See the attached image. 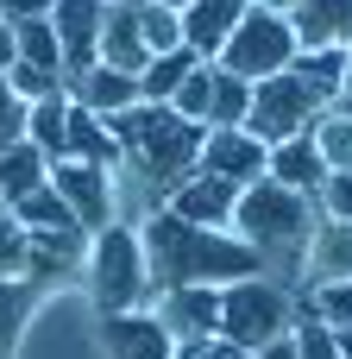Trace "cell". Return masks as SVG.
<instances>
[{
	"mask_svg": "<svg viewBox=\"0 0 352 359\" xmlns=\"http://www.w3.org/2000/svg\"><path fill=\"white\" fill-rule=\"evenodd\" d=\"M13 63H31V69L63 76V50H57L50 19H19V25H13Z\"/></svg>",
	"mask_w": 352,
	"mask_h": 359,
	"instance_id": "d4e9b609",
	"label": "cell"
},
{
	"mask_svg": "<svg viewBox=\"0 0 352 359\" xmlns=\"http://www.w3.org/2000/svg\"><path fill=\"white\" fill-rule=\"evenodd\" d=\"M6 215H13V221H19L25 233H69V227H82V221H76V215L63 208V196L50 189V177H44V183H38L31 196H19V202H13Z\"/></svg>",
	"mask_w": 352,
	"mask_h": 359,
	"instance_id": "44dd1931",
	"label": "cell"
},
{
	"mask_svg": "<svg viewBox=\"0 0 352 359\" xmlns=\"http://www.w3.org/2000/svg\"><path fill=\"white\" fill-rule=\"evenodd\" d=\"M25 271H31V233L13 215H0V278H25Z\"/></svg>",
	"mask_w": 352,
	"mask_h": 359,
	"instance_id": "1f68e13d",
	"label": "cell"
},
{
	"mask_svg": "<svg viewBox=\"0 0 352 359\" xmlns=\"http://www.w3.org/2000/svg\"><path fill=\"white\" fill-rule=\"evenodd\" d=\"M157 208H170L176 221H189V227H214V233H233V208H239V189L233 183H220V177H208V170H189Z\"/></svg>",
	"mask_w": 352,
	"mask_h": 359,
	"instance_id": "8fae6325",
	"label": "cell"
},
{
	"mask_svg": "<svg viewBox=\"0 0 352 359\" xmlns=\"http://www.w3.org/2000/svg\"><path fill=\"white\" fill-rule=\"evenodd\" d=\"M252 6H271V13H290L296 0H252Z\"/></svg>",
	"mask_w": 352,
	"mask_h": 359,
	"instance_id": "7bdbcfd3",
	"label": "cell"
},
{
	"mask_svg": "<svg viewBox=\"0 0 352 359\" xmlns=\"http://www.w3.org/2000/svg\"><path fill=\"white\" fill-rule=\"evenodd\" d=\"M265 177L315 202V189L328 183V164H321V151L309 145V133H296V139H283V145H271V158H265Z\"/></svg>",
	"mask_w": 352,
	"mask_h": 359,
	"instance_id": "d6986e66",
	"label": "cell"
},
{
	"mask_svg": "<svg viewBox=\"0 0 352 359\" xmlns=\"http://www.w3.org/2000/svg\"><path fill=\"white\" fill-rule=\"evenodd\" d=\"M246 359H296V334L290 341H271V347H258V353H246Z\"/></svg>",
	"mask_w": 352,
	"mask_h": 359,
	"instance_id": "f35d334b",
	"label": "cell"
},
{
	"mask_svg": "<svg viewBox=\"0 0 352 359\" xmlns=\"http://www.w3.org/2000/svg\"><path fill=\"white\" fill-rule=\"evenodd\" d=\"M346 88H352V44H346Z\"/></svg>",
	"mask_w": 352,
	"mask_h": 359,
	"instance_id": "f6af8a7d",
	"label": "cell"
},
{
	"mask_svg": "<svg viewBox=\"0 0 352 359\" xmlns=\"http://www.w3.org/2000/svg\"><path fill=\"white\" fill-rule=\"evenodd\" d=\"M38 297H44V284H31V278H0V359L13 353L19 328H25L31 309H38Z\"/></svg>",
	"mask_w": 352,
	"mask_h": 359,
	"instance_id": "cb8c5ba5",
	"label": "cell"
},
{
	"mask_svg": "<svg viewBox=\"0 0 352 359\" xmlns=\"http://www.w3.org/2000/svg\"><path fill=\"white\" fill-rule=\"evenodd\" d=\"M302 316L321 322V328H334V334H352V278L346 284H315L309 303H302Z\"/></svg>",
	"mask_w": 352,
	"mask_h": 359,
	"instance_id": "f1b7e54d",
	"label": "cell"
},
{
	"mask_svg": "<svg viewBox=\"0 0 352 359\" xmlns=\"http://www.w3.org/2000/svg\"><path fill=\"white\" fill-rule=\"evenodd\" d=\"M328 334H334V328H328ZM334 353H340V359H352V334H334Z\"/></svg>",
	"mask_w": 352,
	"mask_h": 359,
	"instance_id": "60d3db41",
	"label": "cell"
},
{
	"mask_svg": "<svg viewBox=\"0 0 352 359\" xmlns=\"http://www.w3.org/2000/svg\"><path fill=\"white\" fill-rule=\"evenodd\" d=\"M296 316H302L296 290L277 284V278H265V271L220 290V341H233L246 353H258L271 341H290L296 334Z\"/></svg>",
	"mask_w": 352,
	"mask_h": 359,
	"instance_id": "277c9868",
	"label": "cell"
},
{
	"mask_svg": "<svg viewBox=\"0 0 352 359\" xmlns=\"http://www.w3.org/2000/svg\"><path fill=\"white\" fill-rule=\"evenodd\" d=\"M50 177V164H44V151L38 145H13V151H0V208H13L19 196H31L38 183Z\"/></svg>",
	"mask_w": 352,
	"mask_h": 359,
	"instance_id": "603a6c76",
	"label": "cell"
},
{
	"mask_svg": "<svg viewBox=\"0 0 352 359\" xmlns=\"http://www.w3.org/2000/svg\"><path fill=\"white\" fill-rule=\"evenodd\" d=\"M94 57H101L107 69H126V76H139V69L151 63V50H145V32H139V0H107Z\"/></svg>",
	"mask_w": 352,
	"mask_h": 359,
	"instance_id": "9a60e30c",
	"label": "cell"
},
{
	"mask_svg": "<svg viewBox=\"0 0 352 359\" xmlns=\"http://www.w3.org/2000/svg\"><path fill=\"white\" fill-rule=\"evenodd\" d=\"M63 133H69V95H44L25 107V145H38L44 164L63 158Z\"/></svg>",
	"mask_w": 352,
	"mask_h": 359,
	"instance_id": "ffe728a7",
	"label": "cell"
},
{
	"mask_svg": "<svg viewBox=\"0 0 352 359\" xmlns=\"http://www.w3.org/2000/svg\"><path fill=\"white\" fill-rule=\"evenodd\" d=\"M101 13H107V0H57V6H50V32H57V50H63V82L82 76L88 63H101V57H94V44H101Z\"/></svg>",
	"mask_w": 352,
	"mask_h": 359,
	"instance_id": "7c38bea8",
	"label": "cell"
},
{
	"mask_svg": "<svg viewBox=\"0 0 352 359\" xmlns=\"http://www.w3.org/2000/svg\"><path fill=\"white\" fill-rule=\"evenodd\" d=\"M6 69H13V25L0 19V76H6Z\"/></svg>",
	"mask_w": 352,
	"mask_h": 359,
	"instance_id": "ab89813d",
	"label": "cell"
},
{
	"mask_svg": "<svg viewBox=\"0 0 352 359\" xmlns=\"http://www.w3.org/2000/svg\"><path fill=\"white\" fill-rule=\"evenodd\" d=\"M302 278H309V290L352 278V221L315 215V233H309V252H302Z\"/></svg>",
	"mask_w": 352,
	"mask_h": 359,
	"instance_id": "2e32d148",
	"label": "cell"
},
{
	"mask_svg": "<svg viewBox=\"0 0 352 359\" xmlns=\"http://www.w3.org/2000/svg\"><path fill=\"white\" fill-rule=\"evenodd\" d=\"M309 145L321 151V164H328V170H352V120H346V114L321 107V114H315V126H309Z\"/></svg>",
	"mask_w": 352,
	"mask_h": 359,
	"instance_id": "83f0119b",
	"label": "cell"
},
{
	"mask_svg": "<svg viewBox=\"0 0 352 359\" xmlns=\"http://www.w3.org/2000/svg\"><path fill=\"white\" fill-rule=\"evenodd\" d=\"M151 316L164 322V334H170L176 347L208 341V334H220V290H208V284H176V290H157V297H151Z\"/></svg>",
	"mask_w": 352,
	"mask_h": 359,
	"instance_id": "30bf717a",
	"label": "cell"
},
{
	"mask_svg": "<svg viewBox=\"0 0 352 359\" xmlns=\"http://www.w3.org/2000/svg\"><path fill=\"white\" fill-rule=\"evenodd\" d=\"M290 76H296L302 88H315V95L334 107L340 88H346V50H296V57H290Z\"/></svg>",
	"mask_w": 352,
	"mask_h": 359,
	"instance_id": "7402d4cb",
	"label": "cell"
},
{
	"mask_svg": "<svg viewBox=\"0 0 352 359\" xmlns=\"http://www.w3.org/2000/svg\"><path fill=\"white\" fill-rule=\"evenodd\" d=\"M25 139V101L6 88V76H0V151H13Z\"/></svg>",
	"mask_w": 352,
	"mask_h": 359,
	"instance_id": "e575fe53",
	"label": "cell"
},
{
	"mask_svg": "<svg viewBox=\"0 0 352 359\" xmlns=\"http://www.w3.org/2000/svg\"><path fill=\"white\" fill-rule=\"evenodd\" d=\"M139 32H145V50L164 57V50H183V13L157 6V0H139Z\"/></svg>",
	"mask_w": 352,
	"mask_h": 359,
	"instance_id": "f546056e",
	"label": "cell"
},
{
	"mask_svg": "<svg viewBox=\"0 0 352 359\" xmlns=\"http://www.w3.org/2000/svg\"><path fill=\"white\" fill-rule=\"evenodd\" d=\"M107 353L113 359H176V341L164 334V322L151 309H126V316H107Z\"/></svg>",
	"mask_w": 352,
	"mask_h": 359,
	"instance_id": "ac0fdd59",
	"label": "cell"
},
{
	"mask_svg": "<svg viewBox=\"0 0 352 359\" xmlns=\"http://www.w3.org/2000/svg\"><path fill=\"white\" fill-rule=\"evenodd\" d=\"M63 95H69L76 107H88L94 120H113V114H126V107H139V101H145V95H139V76L107 69V63H88L82 76H69V82H63Z\"/></svg>",
	"mask_w": 352,
	"mask_h": 359,
	"instance_id": "4fadbf2b",
	"label": "cell"
},
{
	"mask_svg": "<svg viewBox=\"0 0 352 359\" xmlns=\"http://www.w3.org/2000/svg\"><path fill=\"white\" fill-rule=\"evenodd\" d=\"M113 145H120V196H145L151 208L202 164V133L195 120H183L176 107H157V101H139L126 114L107 120Z\"/></svg>",
	"mask_w": 352,
	"mask_h": 359,
	"instance_id": "6da1fadb",
	"label": "cell"
},
{
	"mask_svg": "<svg viewBox=\"0 0 352 359\" xmlns=\"http://www.w3.org/2000/svg\"><path fill=\"white\" fill-rule=\"evenodd\" d=\"M195 63H202V57H195V50H189V44H183V50H164V57H151V63H145V69H139V95H145V101H157V107H164V101H170V95H176V88H183V76H189V69H195Z\"/></svg>",
	"mask_w": 352,
	"mask_h": 359,
	"instance_id": "484cf974",
	"label": "cell"
},
{
	"mask_svg": "<svg viewBox=\"0 0 352 359\" xmlns=\"http://www.w3.org/2000/svg\"><path fill=\"white\" fill-rule=\"evenodd\" d=\"M176 359H246V347H233V341L208 334V341H189V347H176Z\"/></svg>",
	"mask_w": 352,
	"mask_h": 359,
	"instance_id": "8d00e7d4",
	"label": "cell"
},
{
	"mask_svg": "<svg viewBox=\"0 0 352 359\" xmlns=\"http://www.w3.org/2000/svg\"><path fill=\"white\" fill-rule=\"evenodd\" d=\"M321 107H328V101H321L315 88H302V82H296L290 69H277V76L252 82V107H246V133H252V139H265V145H283V139L309 133Z\"/></svg>",
	"mask_w": 352,
	"mask_h": 359,
	"instance_id": "52a82bcc",
	"label": "cell"
},
{
	"mask_svg": "<svg viewBox=\"0 0 352 359\" xmlns=\"http://www.w3.org/2000/svg\"><path fill=\"white\" fill-rule=\"evenodd\" d=\"M6 88L31 107V101H44V95H63V76H50V69H31V63H13L6 69Z\"/></svg>",
	"mask_w": 352,
	"mask_h": 359,
	"instance_id": "d6a6232c",
	"label": "cell"
},
{
	"mask_svg": "<svg viewBox=\"0 0 352 359\" xmlns=\"http://www.w3.org/2000/svg\"><path fill=\"white\" fill-rule=\"evenodd\" d=\"M290 57H296V32H290V19L271 13V6H246V19L233 25V38L220 44L214 63H220L227 76H239V82H265V76L290 69Z\"/></svg>",
	"mask_w": 352,
	"mask_h": 359,
	"instance_id": "8992f818",
	"label": "cell"
},
{
	"mask_svg": "<svg viewBox=\"0 0 352 359\" xmlns=\"http://www.w3.org/2000/svg\"><path fill=\"white\" fill-rule=\"evenodd\" d=\"M88 284H94V309L101 316H126L151 303V278H145V246L132 221H107L101 233H88Z\"/></svg>",
	"mask_w": 352,
	"mask_h": 359,
	"instance_id": "5b68a950",
	"label": "cell"
},
{
	"mask_svg": "<svg viewBox=\"0 0 352 359\" xmlns=\"http://www.w3.org/2000/svg\"><path fill=\"white\" fill-rule=\"evenodd\" d=\"M208 82H214V69H208V63H195V69L183 76V88H176V95H170L164 107H176L183 120H195V126H208Z\"/></svg>",
	"mask_w": 352,
	"mask_h": 359,
	"instance_id": "4dcf8cb0",
	"label": "cell"
},
{
	"mask_svg": "<svg viewBox=\"0 0 352 359\" xmlns=\"http://www.w3.org/2000/svg\"><path fill=\"white\" fill-rule=\"evenodd\" d=\"M315 215H321V208H315L309 196H296V189H283V183L258 177V183H246V189H239L233 240H246V246L258 252L265 278L296 284V278H302V252H309V233H315Z\"/></svg>",
	"mask_w": 352,
	"mask_h": 359,
	"instance_id": "3957f363",
	"label": "cell"
},
{
	"mask_svg": "<svg viewBox=\"0 0 352 359\" xmlns=\"http://www.w3.org/2000/svg\"><path fill=\"white\" fill-rule=\"evenodd\" d=\"M157 6H170V13H183V6H195V0H157Z\"/></svg>",
	"mask_w": 352,
	"mask_h": 359,
	"instance_id": "ee69618b",
	"label": "cell"
},
{
	"mask_svg": "<svg viewBox=\"0 0 352 359\" xmlns=\"http://www.w3.org/2000/svg\"><path fill=\"white\" fill-rule=\"evenodd\" d=\"M50 6H57V0H0V19H6V25H19V19H50Z\"/></svg>",
	"mask_w": 352,
	"mask_h": 359,
	"instance_id": "74e56055",
	"label": "cell"
},
{
	"mask_svg": "<svg viewBox=\"0 0 352 359\" xmlns=\"http://www.w3.org/2000/svg\"><path fill=\"white\" fill-rule=\"evenodd\" d=\"M296 359H340L334 353V334L321 322H309V316H296Z\"/></svg>",
	"mask_w": 352,
	"mask_h": 359,
	"instance_id": "d590c367",
	"label": "cell"
},
{
	"mask_svg": "<svg viewBox=\"0 0 352 359\" xmlns=\"http://www.w3.org/2000/svg\"><path fill=\"white\" fill-rule=\"evenodd\" d=\"M246 6H252V0H195V6H183V44H189L202 63H214L220 44L233 38V25L246 19Z\"/></svg>",
	"mask_w": 352,
	"mask_h": 359,
	"instance_id": "e0dca14e",
	"label": "cell"
},
{
	"mask_svg": "<svg viewBox=\"0 0 352 359\" xmlns=\"http://www.w3.org/2000/svg\"><path fill=\"white\" fill-rule=\"evenodd\" d=\"M214 82H208V126H246V107H252V82L227 76L220 63H208Z\"/></svg>",
	"mask_w": 352,
	"mask_h": 359,
	"instance_id": "4316f807",
	"label": "cell"
},
{
	"mask_svg": "<svg viewBox=\"0 0 352 359\" xmlns=\"http://www.w3.org/2000/svg\"><path fill=\"white\" fill-rule=\"evenodd\" d=\"M296 50H346L352 44V0H296L290 13Z\"/></svg>",
	"mask_w": 352,
	"mask_h": 359,
	"instance_id": "5bb4252c",
	"label": "cell"
},
{
	"mask_svg": "<svg viewBox=\"0 0 352 359\" xmlns=\"http://www.w3.org/2000/svg\"><path fill=\"white\" fill-rule=\"evenodd\" d=\"M265 158H271V145L252 139L246 126H208V133H202V164H195V170H208V177L246 189V183L265 177Z\"/></svg>",
	"mask_w": 352,
	"mask_h": 359,
	"instance_id": "9c48e42d",
	"label": "cell"
},
{
	"mask_svg": "<svg viewBox=\"0 0 352 359\" xmlns=\"http://www.w3.org/2000/svg\"><path fill=\"white\" fill-rule=\"evenodd\" d=\"M139 246H145V278H151V297L157 290H176V284H208V290H227L239 278H258V252L233 233H214V227H189L176 221L170 208H151L145 227H139Z\"/></svg>",
	"mask_w": 352,
	"mask_h": 359,
	"instance_id": "7a4b0ae2",
	"label": "cell"
},
{
	"mask_svg": "<svg viewBox=\"0 0 352 359\" xmlns=\"http://www.w3.org/2000/svg\"><path fill=\"white\" fill-rule=\"evenodd\" d=\"M334 114H346V120H352V88H340V101H334Z\"/></svg>",
	"mask_w": 352,
	"mask_h": 359,
	"instance_id": "b9f144b4",
	"label": "cell"
},
{
	"mask_svg": "<svg viewBox=\"0 0 352 359\" xmlns=\"http://www.w3.org/2000/svg\"><path fill=\"white\" fill-rule=\"evenodd\" d=\"M50 189H57L63 208L82 221V233H101L107 221H120V170H107V164L57 158V164H50Z\"/></svg>",
	"mask_w": 352,
	"mask_h": 359,
	"instance_id": "ba28073f",
	"label": "cell"
},
{
	"mask_svg": "<svg viewBox=\"0 0 352 359\" xmlns=\"http://www.w3.org/2000/svg\"><path fill=\"white\" fill-rule=\"evenodd\" d=\"M315 208L328 221H352V170H328V183L315 189Z\"/></svg>",
	"mask_w": 352,
	"mask_h": 359,
	"instance_id": "836d02e7",
	"label": "cell"
}]
</instances>
